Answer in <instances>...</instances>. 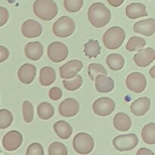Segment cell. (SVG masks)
<instances>
[{
	"instance_id": "obj_1",
	"label": "cell",
	"mask_w": 155,
	"mask_h": 155,
	"mask_svg": "<svg viewBox=\"0 0 155 155\" xmlns=\"http://www.w3.org/2000/svg\"><path fill=\"white\" fill-rule=\"evenodd\" d=\"M88 18L92 26L101 28L110 22L111 14L103 3L95 2L91 5L88 10Z\"/></svg>"
},
{
	"instance_id": "obj_2",
	"label": "cell",
	"mask_w": 155,
	"mask_h": 155,
	"mask_svg": "<svg viewBox=\"0 0 155 155\" xmlns=\"http://www.w3.org/2000/svg\"><path fill=\"white\" fill-rule=\"evenodd\" d=\"M33 12L41 20L48 21L57 15L58 8L53 0H36L33 3Z\"/></svg>"
},
{
	"instance_id": "obj_3",
	"label": "cell",
	"mask_w": 155,
	"mask_h": 155,
	"mask_svg": "<svg viewBox=\"0 0 155 155\" xmlns=\"http://www.w3.org/2000/svg\"><path fill=\"white\" fill-rule=\"evenodd\" d=\"M126 38V32L120 27H111L104 33L103 43L110 50L119 48L124 43Z\"/></svg>"
},
{
	"instance_id": "obj_4",
	"label": "cell",
	"mask_w": 155,
	"mask_h": 155,
	"mask_svg": "<svg viewBox=\"0 0 155 155\" xmlns=\"http://www.w3.org/2000/svg\"><path fill=\"white\" fill-rule=\"evenodd\" d=\"M75 22L68 16H62L54 23L53 33L58 37L67 38L71 36L75 30Z\"/></svg>"
},
{
	"instance_id": "obj_5",
	"label": "cell",
	"mask_w": 155,
	"mask_h": 155,
	"mask_svg": "<svg viewBox=\"0 0 155 155\" xmlns=\"http://www.w3.org/2000/svg\"><path fill=\"white\" fill-rule=\"evenodd\" d=\"M94 139L89 134L86 133H78L74 138L73 146L77 153L80 154H88L94 148Z\"/></svg>"
},
{
	"instance_id": "obj_6",
	"label": "cell",
	"mask_w": 155,
	"mask_h": 155,
	"mask_svg": "<svg viewBox=\"0 0 155 155\" xmlns=\"http://www.w3.org/2000/svg\"><path fill=\"white\" fill-rule=\"evenodd\" d=\"M139 143V139L136 134L120 135L113 139V145L117 151H131L136 148Z\"/></svg>"
},
{
	"instance_id": "obj_7",
	"label": "cell",
	"mask_w": 155,
	"mask_h": 155,
	"mask_svg": "<svg viewBox=\"0 0 155 155\" xmlns=\"http://www.w3.org/2000/svg\"><path fill=\"white\" fill-rule=\"evenodd\" d=\"M47 52L48 58L54 63H60L64 61L69 53L67 45L61 42H54L49 44Z\"/></svg>"
},
{
	"instance_id": "obj_8",
	"label": "cell",
	"mask_w": 155,
	"mask_h": 155,
	"mask_svg": "<svg viewBox=\"0 0 155 155\" xmlns=\"http://www.w3.org/2000/svg\"><path fill=\"white\" fill-rule=\"evenodd\" d=\"M126 84L130 91L136 93L144 92L147 86V80L145 75L139 72L129 74L126 80Z\"/></svg>"
},
{
	"instance_id": "obj_9",
	"label": "cell",
	"mask_w": 155,
	"mask_h": 155,
	"mask_svg": "<svg viewBox=\"0 0 155 155\" xmlns=\"http://www.w3.org/2000/svg\"><path fill=\"white\" fill-rule=\"evenodd\" d=\"M92 109L95 114L101 117H107L114 110L115 102L111 98L101 97L94 101Z\"/></svg>"
},
{
	"instance_id": "obj_10",
	"label": "cell",
	"mask_w": 155,
	"mask_h": 155,
	"mask_svg": "<svg viewBox=\"0 0 155 155\" xmlns=\"http://www.w3.org/2000/svg\"><path fill=\"white\" fill-rule=\"evenodd\" d=\"M23 142V136L17 130H12L6 133L2 139V146L6 151H14L21 147Z\"/></svg>"
},
{
	"instance_id": "obj_11",
	"label": "cell",
	"mask_w": 155,
	"mask_h": 155,
	"mask_svg": "<svg viewBox=\"0 0 155 155\" xmlns=\"http://www.w3.org/2000/svg\"><path fill=\"white\" fill-rule=\"evenodd\" d=\"M83 62L79 60H72L67 62L59 68L60 76L62 79L70 80L76 77L83 68Z\"/></svg>"
},
{
	"instance_id": "obj_12",
	"label": "cell",
	"mask_w": 155,
	"mask_h": 155,
	"mask_svg": "<svg viewBox=\"0 0 155 155\" xmlns=\"http://www.w3.org/2000/svg\"><path fill=\"white\" fill-rule=\"evenodd\" d=\"M80 110V104L76 99L68 98L59 104L58 111L62 117H72L78 114Z\"/></svg>"
},
{
	"instance_id": "obj_13",
	"label": "cell",
	"mask_w": 155,
	"mask_h": 155,
	"mask_svg": "<svg viewBox=\"0 0 155 155\" xmlns=\"http://www.w3.org/2000/svg\"><path fill=\"white\" fill-rule=\"evenodd\" d=\"M133 60L137 66L141 68L148 67L155 60V50L150 47L139 50L134 55Z\"/></svg>"
},
{
	"instance_id": "obj_14",
	"label": "cell",
	"mask_w": 155,
	"mask_h": 155,
	"mask_svg": "<svg viewBox=\"0 0 155 155\" xmlns=\"http://www.w3.org/2000/svg\"><path fill=\"white\" fill-rule=\"evenodd\" d=\"M21 32L25 37L29 39L39 37L42 33V25L33 19L27 20L21 26Z\"/></svg>"
},
{
	"instance_id": "obj_15",
	"label": "cell",
	"mask_w": 155,
	"mask_h": 155,
	"mask_svg": "<svg viewBox=\"0 0 155 155\" xmlns=\"http://www.w3.org/2000/svg\"><path fill=\"white\" fill-rule=\"evenodd\" d=\"M133 30L135 33L145 36H153L155 33V19L148 18L135 23Z\"/></svg>"
},
{
	"instance_id": "obj_16",
	"label": "cell",
	"mask_w": 155,
	"mask_h": 155,
	"mask_svg": "<svg viewBox=\"0 0 155 155\" xmlns=\"http://www.w3.org/2000/svg\"><path fill=\"white\" fill-rule=\"evenodd\" d=\"M18 79L24 84H30L36 76V68L31 64H24L18 72Z\"/></svg>"
},
{
	"instance_id": "obj_17",
	"label": "cell",
	"mask_w": 155,
	"mask_h": 155,
	"mask_svg": "<svg viewBox=\"0 0 155 155\" xmlns=\"http://www.w3.org/2000/svg\"><path fill=\"white\" fill-rule=\"evenodd\" d=\"M151 108V100L148 97L137 98L130 105L132 113L138 117L144 116Z\"/></svg>"
},
{
	"instance_id": "obj_18",
	"label": "cell",
	"mask_w": 155,
	"mask_h": 155,
	"mask_svg": "<svg viewBox=\"0 0 155 155\" xmlns=\"http://www.w3.org/2000/svg\"><path fill=\"white\" fill-rule=\"evenodd\" d=\"M95 89L100 93H108L114 88L113 79L104 74H98L95 78Z\"/></svg>"
},
{
	"instance_id": "obj_19",
	"label": "cell",
	"mask_w": 155,
	"mask_h": 155,
	"mask_svg": "<svg viewBox=\"0 0 155 155\" xmlns=\"http://www.w3.org/2000/svg\"><path fill=\"white\" fill-rule=\"evenodd\" d=\"M25 54L32 61H38L43 54V46L39 42H30L26 45Z\"/></svg>"
},
{
	"instance_id": "obj_20",
	"label": "cell",
	"mask_w": 155,
	"mask_h": 155,
	"mask_svg": "<svg viewBox=\"0 0 155 155\" xmlns=\"http://www.w3.org/2000/svg\"><path fill=\"white\" fill-rule=\"evenodd\" d=\"M126 15L130 19L148 16L146 7L142 3H131L126 8Z\"/></svg>"
},
{
	"instance_id": "obj_21",
	"label": "cell",
	"mask_w": 155,
	"mask_h": 155,
	"mask_svg": "<svg viewBox=\"0 0 155 155\" xmlns=\"http://www.w3.org/2000/svg\"><path fill=\"white\" fill-rule=\"evenodd\" d=\"M114 127L120 132L128 131L132 127V120L130 117L126 114L120 112L114 117Z\"/></svg>"
},
{
	"instance_id": "obj_22",
	"label": "cell",
	"mask_w": 155,
	"mask_h": 155,
	"mask_svg": "<svg viewBox=\"0 0 155 155\" xmlns=\"http://www.w3.org/2000/svg\"><path fill=\"white\" fill-rule=\"evenodd\" d=\"M53 128H54V132L58 135V136L61 139H69L72 135V127L66 121H58L54 124Z\"/></svg>"
},
{
	"instance_id": "obj_23",
	"label": "cell",
	"mask_w": 155,
	"mask_h": 155,
	"mask_svg": "<svg viewBox=\"0 0 155 155\" xmlns=\"http://www.w3.org/2000/svg\"><path fill=\"white\" fill-rule=\"evenodd\" d=\"M56 80L55 71L51 67H44L40 70L39 83L43 86H48Z\"/></svg>"
},
{
	"instance_id": "obj_24",
	"label": "cell",
	"mask_w": 155,
	"mask_h": 155,
	"mask_svg": "<svg viewBox=\"0 0 155 155\" xmlns=\"http://www.w3.org/2000/svg\"><path fill=\"white\" fill-rule=\"evenodd\" d=\"M106 63L110 70L114 71H118L124 67L125 60L121 54L112 53L107 55L106 58Z\"/></svg>"
},
{
	"instance_id": "obj_25",
	"label": "cell",
	"mask_w": 155,
	"mask_h": 155,
	"mask_svg": "<svg viewBox=\"0 0 155 155\" xmlns=\"http://www.w3.org/2000/svg\"><path fill=\"white\" fill-rule=\"evenodd\" d=\"M101 53V46L98 41L89 39L84 45V54L89 58H95Z\"/></svg>"
},
{
	"instance_id": "obj_26",
	"label": "cell",
	"mask_w": 155,
	"mask_h": 155,
	"mask_svg": "<svg viewBox=\"0 0 155 155\" xmlns=\"http://www.w3.org/2000/svg\"><path fill=\"white\" fill-rule=\"evenodd\" d=\"M142 138L144 142L148 145L155 144V124L150 123L146 124L142 130Z\"/></svg>"
},
{
	"instance_id": "obj_27",
	"label": "cell",
	"mask_w": 155,
	"mask_h": 155,
	"mask_svg": "<svg viewBox=\"0 0 155 155\" xmlns=\"http://www.w3.org/2000/svg\"><path fill=\"white\" fill-rule=\"evenodd\" d=\"M37 114L39 118L47 120L54 116V109L51 104L48 102H42L38 105Z\"/></svg>"
},
{
	"instance_id": "obj_28",
	"label": "cell",
	"mask_w": 155,
	"mask_h": 155,
	"mask_svg": "<svg viewBox=\"0 0 155 155\" xmlns=\"http://www.w3.org/2000/svg\"><path fill=\"white\" fill-rule=\"evenodd\" d=\"M146 45V41L139 36H132L129 39L126 45V48L129 51H136L142 49Z\"/></svg>"
},
{
	"instance_id": "obj_29",
	"label": "cell",
	"mask_w": 155,
	"mask_h": 155,
	"mask_svg": "<svg viewBox=\"0 0 155 155\" xmlns=\"http://www.w3.org/2000/svg\"><path fill=\"white\" fill-rule=\"evenodd\" d=\"M13 122V116L7 109L0 110V129L4 130L12 125Z\"/></svg>"
},
{
	"instance_id": "obj_30",
	"label": "cell",
	"mask_w": 155,
	"mask_h": 155,
	"mask_svg": "<svg viewBox=\"0 0 155 155\" xmlns=\"http://www.w3.org/2000/svg\"><path fill=\"white\" fill-rule=\"evenodd\" d=\"M88 73H89V77L92 81L95 80L98 74H104V75H107V72L105 70V68L99 64H91L88 67Z\"/></svg>"
},
{
	"instance_id": "obj_31",
	"label": "cell",
	"mask_w": 155,
	"mask_h": 155,
	"mask_svg": "<svg viewBox=\"0 0 155 155\" xmlns=\"http://www.w3.org/2000/svg\"><path fill=\"white\" fill-rule=\"evenodd\" d=\"M83 83V77L80 75L77 76V77H74V78L71 80H64L63 81L64 86L65 89H68V91L77 90V89H80V88L81 87Z\"/></svg>"
},
{
	"instance_id": "obj_32",
	"label": "cell",
	"mask_w": 155,
	"mask_h": 155,
	"mask_svg": "<svg viewBox=\"0 0 155 155\" xmlns=\"http://www.w3.org/2000/svg\"><path fill=\"white\" fill-rule=\"evenodd\" d=\"M84 0H64L65 9L71 13L79 12L83 5Z\"/></svg>"
},
{
	"instance_id": "obj_33",
	"label": "cell",
	"mask_w": 155,
	"mask_h": 155,
	"mask_svg": "<svg viewBox=\"0 0 155 155\" xmlns=\"http://www.w3.org/2000/svg\"><path fill=\"white\" fill-rule=\"evenodd\" d=\"M68 154V151L66 146L61 142H53L48 148V154L49 155H67Z\"/></svg>"
},
{
	"instance_id": "obj_34",
	"label": "cell",
	"mask_w": 155,
	"mask_h": 155,
	"mask_svg": "<svg viewBox=\"0 0 155 155\" xmlns=\"http://www.w3.org/2000/svg\"><path fill=\"white\" fill-rule=\"evenodd\" d=\"M23 117L26 123H31L33 120V106L29 101H25L22 104Z\"/></svg>"
},
{
	"instance_id": "obj_35",
	"label": "cell",
	"mask_w": 155,
	"mask_h": 155,
	"mask_svg": "<svg viewBox=\"0 0 155 155\" xmlns=\"http://www.w3.org/2000/svg\"><path fill=\"white\" fill-rule=\"evenodd\" d=\"M27 155H43L44 150L42 145L37 142L32 143L28 146L27 149Z\"/></svg>"
},
{
	"instance_id": "obj_36",
	"label": "cell",
	"mask_w": 155,
	"mask_h": 155,
	"mask_svg": "<svg viewBox=\"0 0 155 155\" xmlns=\"http://www.w3.org/2000/svg\"><path fill=\"white\" fill-rule=\"evenodd\" d=\"M49 95L50 99L53 100V101H58V100L61 99L62 97V90L58 87H52L49 91Z\"/></svg>"
},
{
	"instance_id": "obj_37",
	"label": "cell",
	"mask_w": 155,
	"mask_h": 155,
	"mask_svg": "<svg viewBox=\"0 0 155 155\" xmlns=\"http://www.w3.org/2000/svg\"><path fill=\"white\" fill-rule=\"evenodd\" d=\"M0 26L2 27L4 24L7 23L8 20L9 15L7 9L4 7H0Z\"/></svg>"
},
{
	"instance_id": "obj_38",
	"label": "cell",
	"mask_w": 155,
	"mask_h": 155,
	"mask_svg": "<svg viewBox=\"0 0 155 155\" xmlns=\"http://www.w3.org/2000/svg\"><path fill=\"white\" fill-rule=\"evenodd\" d=\"M9 57V51L5 47L1 45L0 46V62H3L7 60Z\"/></svg>"
},
{
	"instance_id": "obj_39",
	"label": "cell",
	"mask_w": 155,
	"mask_h": 155,
	"mask_svg": "<svg viewBox=\"0 0 155 155\" xmlns=\"http://www.w3.org/2000/svg\"><path fill=\"white\" fill-rule=\"evenodd\" d=\"M136 154H137V155H140V154H142V155H145H145H148V154L154 155V153L152 151H151V150L148 149V148H140V149H139V151H137Z\"/></svg>"
},
{
	"instance_id": "obj_40",
	"label": "cell",
	"mask_w": 155,
	"mask_h": 155,
	"mask_svg": "<svg viewBox=\"0 0 155 155\" xmlns=\"http://www.w3.org/2000/svg\"><path fill=\"white\" fill-rule=\"evenodd\" d=\"M107 2L113 7H119L124 3V0H107Z\"/></svg>"
},
{
	"instance_id": "obj_41",
	"label": "cell",
	"mask_w": 155,
	"mask_h": 155,
	"mask_svg": "<svg viewBox=\"0 0 155 155\" xmlns=\"http://www.w3.org/2000/svg\"><path fill=\"white\" fill-rule=\"evenodd\" d=\"M149 74L152 78L155 79V65L153 67V68H151V70H150V71H149Z\"/></svg>"
}]
</instances>
